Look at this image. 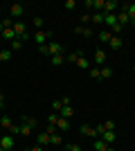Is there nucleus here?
<instances>
[{
    "instance_id": "6",
    "label": "nucleus",
    "mask_w": 135,
    "mask_h": 151,
    "mask_svg": "<svg viewBox=\"0 0 135 151\" xmlns=\"http://www.w3.org/2000/svg\"><path fill=\"white\" fill-rule=\"evenodd\" d=\"M115 16H117V23H119V25H129V23H131V18H129V14H126V12H124V9H117V14H115Z\"/></svg>"
},
{
    "instance_id": "25",
    "label": "nucleus",
    "mask_w": 135,
    "mask_h": 151,
    "mask_svg": "<svg viewBox=\"0 0 135 151\" xmlns=\"http://www.w3.org/2000/svg\"><path fill=\"white\" fill-rule=\"evenodd\" d=\"M110 47H113V50H119V47H122V38H119V36H113V38H110Z\"/></svg>"
},
{
    "instance_id": "12",
    "label": "nucleus",
    "mask_w": 135,
    "mask_h": 151,
    "mask_svg": "<svg viewBox=\"0 0 135 151\" xmlns=\"http://www.w3.org/2000/svg\"><path fill=\"white\" fill-rule=\"evenodd\" d=\"M50 133L45 131V133H39V135H36V142H39V147H45V145H50Z\"/></svg>"
},
{
    "instance_id": "5",
    "label": "nucleus",
    "mask_w": 135,
    "mask_h": 151,
    "mask_svg": "<svg viewBox=\"0 0 135 151\" xmlns=\"http://www.w3.org/2000/svg\"><path fill=\"white\" fill-rule=\"evenodd\" d=\"M23 14H25V7H23V5H18V2L9 7V18H11V20H14V18H20Z\"/></svg>"
},
{
    "instance_id": "45",
    "label": "nucleus",
    "mask_w": 135,
    "mask_h": 151,
    "mask_svg": "<svg viewBox=\"0 0 135 151\" xmlns=\"http://www.w3.org/2000/svg\"><path fill=\"white\" fill-rule=\"evenodd\" d=\"M0 151H2V147H0Z\"/></svg>"
},
{
    "instance_id": "4",
    "label": "nucleus",
    "mask_w": 135,
    "mask_h": 151,
    "mask_svg": "<svg viewBox=\"0 0 135 151\" xmlns=\"http://www.w3.org/2000/svg\"><path fill=\"white\" fill-rule=\"evenodd\" d=\"M0 147L7 151H14V135L11 133H5V135H0Z\"/></svg>"
},
{
    "instance_id": "32",
    "label": "nucleus",
    "mask_w": 135,
    "mask_h": 151,
    "mask_svg": "<svg viewBox=\"0 0 135 151\" xmlns=\"http://www.w3.org/2000/svg\"><path fill=\"white\" fill-rule=\"evenodd\" d=\"M47 122H50V126H56V122H59V113L47 115Z\"/></svg>"
},
{
    "instance_id": "18",
    "label": "nucleus",
    "mask_w": 135,
    "mask_h": 151,
    "mask_svg": "<svg viewBox=\"0 0 135 151\" xmlns=\"http://www.w3.org/2000/svg\"><path fill=\"white\" fill-rule=\"evenodd\" d=\"M110 38H113L110 29H101L99 32V41H101V43H110Z\"/></svg>"
},
{
    "instance_id": "9",
    "label": "nucleus",
    "mask_w": 135,
    "mask_h": 151,
    "mask_svg": "<svg viewBox=\"0 0 135 151\" xmlns=\"http://www.w3.org/2000/svg\"><path fill=\"white\" fill-rule=\"evenodd\" d=\"M104 25L113 29V27L117 25V16H115V14H104Z\"/></svg>"
},
{
    "instance_id": "10",
    "label": "nucleus",
    "mask_w": 135,
    "mask_h": 151,
    "mask_svg": "<svg viewBox=\"0 0 135 151\" xmlns=\"http://www.w3.org/2000/svg\"><path fill=\"white\" fill-rule=\"evenodd\" d=\"M79 131H81V135H86V138H95V135H97V129H95V126H88V124H84Z\"/></svg>"
},
{
    "instance_id": "22",
    "label": "nucleus",
    "mask_w": 135,
    "mask_h": 151,
    "mask_svg": "<svg viewBox=\"0 0 135 151\" xmlns=\"http://www.w3.org/2000/svg\"><path fill=\"white\" fill-rule=\"evenodd\" d=\"M74 32H77V34H81V36H86V38H90V36H92V29H90V27H81V25H79Z\"/></svg>"
},
{
    "instance_id": "19",
    "label": "nucleus",
    "mask_w": 135,
    "mask_h": 151,
    "mask_svg": "<svg viewBox=\"0 0 135 151\" xmlns=\"http://www.w3.org/2000/svg\"><path fill=\"white\" fill-rule=\"evenodd\" d=\"M50 63H52V65H61V63H65V54H54V57H50Z\"/></svg>"
},
{
    "instance_id": "40",
    "label": "nucleus",
    "mask_w": 135,
    "mask_h": 151,
    "mask_svg": "<svg viewBox=\"0 0 135 151\" xmlns=\"http://www.w3.org/2000/svg\"><path fill=\"white\" fill-rule=\"evenodd\" d=\"M61 101H63V106H72V104H70V97H61Z\"/></svg>"
},
{
    "instance_id": "17",
    "label": "nucleus",
    "mask_w": 135,
    "mask_h": 151,
    "mask_svg": "<svg viewBox=\"0 0 135 151\" xmlns=\"http://www.w3.org/2000/svg\"><path fill=\"white\" fill-rule=\"evenodd\" d=\"M0 126H2V129H7V131H9V129H11V117H9V115H0Z\"/></svg>"
},
{
    "instance_id": "1",
    "label": "nucleus",
    "mask_w": 135,
    "mask_h": 151,
    "mask_svg": "<svg viewBox=\"0 0 135 151\" xmlns=\"http://www.w3.org/2000/svg\"><path fill=\"white\" fill-rule=\"evenodd\" d=\"M39 50H41V54H45V57H54V54H65V52H63V45H61V43H50V45L45 43V45H41Z\"/></svg>"
},
{
    "instance_id": "46",
    "label": "nucleus",
    "mask_w": 135,
    "mask_h": 151,
    "mask_svg": "<svg viewBox=\"0 0 135 151\" xmlns=\"http://www.w3.org/2000/svg\"><path fill=\"white\" fill-rule=\"evenodd\" d=\"M65 151H68V149H65Z\"/></svg>"
},
{
    "instance_id": "29",
    "label": "nucleus",
    "mask_w": 135,
    "mask_h": 151,
    "mask_svg": "<svg viewBox=\"0 0 135 151\" xmlns=\"http://www.w3.org/2000/svg\"><path fill=\"white\" fill-rule=\"evenodd\" d=\"M61 108H63V101H61V99L52 101V111H54V113H61Z\"/></svg>"
},
{
    "instance_id": "27",
    "label": "nucleus",
    "mask_w": 135,
    "mask_h": 151,
    "mask_svg": "<svg viewBox=\"0 0 135 151\" xmlns=\"http://www.w3.org/2000/svg\"><path fill=\"white\" fill-rule=\"evenodd\" d=\"M32 25H34V27H36V29H39V32H41V29H43V25H45V20H43V18H41V16H36V18H34V20H32Z\"/></svg>"
},
{
    "instance_id": "34",
    "label": "nucleus",
    "mask_w": 135,
    "mask_h": 151,
    "mask_svg": "<svg viewBox=\"0 0 135 151\" xmlns=\"http://www.w3.org/2000/svg\"><path fill=\"white\" fill-rule=\"evenodd\" d=\"M20 47H23V41H18V38H16V41H11V52H18Z\"/></svg>"
},
{
    "instance_id": "20",
    "label": "nucleus",
    "mask_w": 135,
    "mask_h": 151,
    "mask_svg": "<svg viewBox=\"0 0 135 151\" xmlns=\"http://www.w3.org/2000/svg\"><path fill=\"white\" fill-rule=\"evenodd\" d=\"M59 115H61V117H68V120H70L72 115H74V108H72V106H63Z\"/></svg>"
},
{
    "instance_id": "3",
    "label": "nucleus",
    "mask_w": 135,
    "mask_h": 151,
    "mask_svg": "<svg viewBox=\"0 0 135 151\" xmlns=\"http://www.w3.org/2000/svg\"><path fill=\"white\" fill-rule=\"evenodd\" d=\"M50 38H52V29H41V32L34 34V43H39V47H41V45H45V41H50Z\"/></svg>"
},
{
    "instance_id": "15",
    "label": "nucleus",
    "mask_w": 135,
    "mask_h": 151,
    "mask_svg": "<svg viewBox=\"0 0 135 151\" xmlns=\"http://www.w3.org/2000/svg\"><path fill=\"white\" fill-rule=\"evenodd\" d=\"M108 77H113V68L101 65V68H99V81H101V79H108Z\"/></svg>"
},
{
    "instance_id": "14",
    "label": "nucleus",
    "mask_w": 135,
    "mask_h": 151,
    "mask_svg": "<svg viewBox=\"0 0 135 151\" xmlns=\"http://www.w3.org/2000/svg\"><path fill=\"white\" fill-rule=\"evenodd\" d=\"M79 57H84V52H81V50H77V52H68V54H65V61L77 63V61H79Z\"/></svg>"
},
{
    "instance_id": "38",
    "label": "nucleus",
    "mask_w": 135,
    "mask_h": 151,
    "mask_svg": "<svg viewBox=\"0 0 135 151\" xmlns=\"http://www.w3.org/2000/svg\"><path fill=\"white\" fill-rule=\"evenodd\" d=\"M2 27H5V29H7V27H14V20L9 18V16H7V18L2 20Z\"/></svg>"
},
{
    "instance_id": "42",
    "label": "nucleus",
    "mask_w": 135,
    "mask_h": 151,
    "mask_svg": "<svg viewBox=\"0 0 135 151\" xmlns=\"http://www.w3.org/2000/svg\"><path fill=\"white\" fill-rule=\"evenodd\" d=\"M32 151H43V147H39V145H36V147H32Z\"/></svg>"
},
{
    "instance_id": "39",
    "label": "nucleus",
    "mask_w": 135,
    "mask_h": 151,
    "mask_svg": "<svg viewBox=\"0 0 135 151\" xmlns=\"http://www.w3.org/2000/svg\"><path fill=\"white\" fill-rule=\"evenodd\" d=\"M68 151H84L79 145H68Z\"/></svg>"
},
{
    "instance_id": "2",
    "label": "nucleus",
    "mask_w": 135,
    "mask_h": 151,
    "mask_svg": "<svg viewBox=\"0 0 135 151\" xmlns=\"http://www.w3.org/2000/svg\"><path fill=\"white\" fill-rule=\"evenodd\" d=\"M14 34H16L18 41H29V38H32V34H27L25 23H23V20H16V23H14Z\"/></svg>"
},
{
    "instance_id": "7",
    "label": "nucleus",
    "mask_w": 135,
    "mask_h": 151,
    "mask_svg": "<svg viewBox=\"0 0 135 151\" xmlns=\"http://www.w3.org/2000/svg\"><path fill=\"white\" fill-rule=\"evenodd\" d=\"M56 131H70V120H68V117H61V115H59V122H56Z\"/></svg>"
},
{
    "instance_id": "44",
    "label": "nucleus",
    "mask_w": 135,
    "mask_h": 151,
    "mask_svg": "<svg viewBox=\"0 0 135 151\" xmlns=\"http://www.w3.org/2000/svg\"><path fill=\"white\" fill-rule=\"evenodd\" d=\"M2 32H5V27H2V20H0V34H2Z\"/></svg>"
},
{
    "instance_id": "24",
    "label": "nucleus",
    "mask_w": 135,
    "mask_h": 151,
    "mask_svg": "<svg viewBox=\"0 0 135 151\" xmlns=\"http://www.w3.org/2000/svg\"><path fill=\"white\" fill-rule=\"evenodd\" d=\"M77 68H81V70H90V61L86 57H79V61H77Z\"/></svg>"
},
{
    "instance_id": "31",
    "label": "nucleus",
    "mask_w": 135,
    "mask_h": 151,
    "mask_svg": "<svg viewBox=\"0 0 135 151\" xmlns=\"http://www.w3.org/2000/svg\"><path fill=\"white\" fill-rule=\"evenodd\" d=\"M9 59H11V50H0V63L9 61Z\"/></svg>"
},
{
    "instance_id": "30",
    "label": "nucleus",
    "mask_w": 135,
    "mask_h": 151,
    "mask_svg": "<svg viewBox=\"0 0 135 151\" xmlns=\"http://www.w3.org/2000/svg\"><path fill=\"white\" fill-rule=\"evenodd\" d=\"M101 126H104V131H115V122H113V120L101 122Z\"/></svg>"
},
{
    "instance_id": "43",
    "label": "nucleus",
    "mask_w": 135,
    "mask_h": 151,
    "mask_svg": "<svg viewBox=\"0 0 135 151\" xmlns=\"http://www.w3.org/2000/svg\"><path fill=\"white\" fill-rule=\"evenodd\" d=\"M106 151H115V147H113V145H108V147H106Z\"/></svg>"
},
{
    "instance_id": "28",
    "label": "nucleus",
    "mask_w": 135,
    "mask_h": 151,
    "mask_svg": "<svg viewBox=\"0 0 135 151\" xmlns=\"http://www.w3.org/2000/svg\"><path fill=\"white\" fill-rule=\"evenodd\" d=\"M92 147H95L97 151H106V147H108V145H106L104 140H95V142H92Z\"/></svg>"
},
{
    "instance_id": "8",
    "label": "nucleus",
    "mask_w": 135,
    "mask_h": 151,
    "mask_svg": "<svg viewBox=\"0 0 135 151\" xmlns=\"http://www.w3.org/2000/svg\"><path fill=\"white\" fill-rule=\"evenodd\" d=\"M119 7H122L126 14H129L131 23H135V2H126V5H119Z\"/></svg>"
},
{
    "instance_id": "13",
    "label": "nucleus",
    "mask_w": 135,
    "mask_h": 151,
    "mask_svg": "<svg viewBox=\"0 0 135 151\" xmlns=\"http://www.w3.org/2000/svg\"><path fill=\"white\" fill-rule=\"evenodd\" d=\"M95 63L99 65V68L106 63V52H104V50H95Z\"/></svg>"
},
{
    "instance_id": "23",
    "label": "nucleus",
    "mask_w": 135,
    "mask_h": 151,
    "mask_svg": "<svg viewBox=\"0 0 135 151\" xmlns=\"http://www.w3.org/2000/svg\"><path fill=\"white\" fill-rule=\"evenodd\" d=\"M90 23H95V25H101V23H104V14H101V12L92 14V16H90Z\"/></svg>"
},
{
    "instance_id": "37",
    "label": "nucleus",
    "mask_w": 135,
    "mask_h": 151,
    "mask_svg": "<svg viewBox=\"0 0 135 151\" xmlns=\"http://www.w3.org/2000/svg\"><path fill=\"white\" fill-rule=\"evenodd\" d=\"M74 7H77V2H74V0H65V9H68V12H72Z\"/></svg>"
},
{
    "instance_id": "11",
    "label": "nucleus",
    "mask_w": 135,
    "mask_h": 151,
    "mask_svg": "<svg viewBox=\"0 0 135 151\" xmlns=\"http://www.w3.org/2000/svg\"><path fill=\"white\" fill-rule=\"evenodd\" d=\"M101 140L106 142V145H113V142L117 140V135H115V131H104L101 133Z\"/></svg>"
},
{
    "instance_id": "16",
    "label": "nucleus",
    "mask_w": 135,
    "mask_h": 151,
    "mask_svg": "<svg viewBox=\"0 0 135 151\" xmlns=\"http://www.w3.org/2000/svg\"><path fill=\"white\" fill-rule=\"evenodd\" d=\"M0 36L5 38V41H9V43H11V41H16V34H14V27H7V29L2 32Z\"/></svg>"
},
{
    "instance_id": "36",
    "label": "nucleus",
    "mask_w": 135,
    "mask_h": 151,
    "mask_svg": "<svg viewBox=\"0 0 135 151\" xmlns=\"http://www.w3.org/2000/svg\"><path fill=\"white\" fill-rule=\"evenodd\" d=\"M20 135H32V129L25 124H20Z\"/></svg>"
},
{
    "instance_id": "41",
    "label": "nucleus",
    "mask_w": 135,
    "mask_h": 151,
    "mask_svg": "<svg viewBox=\"0 0 135 151\" xmlns=\"http://www.w3.org/2000/svg\"><path fill=\"white\" fill-rule=\"evenodd\" d=\"M2 108H5V95L0 93V111H2Z\"/></svg>"
},
{
    "instance_id": "26",
    "label": "nucleus",
    "mask_w": 135,
    "mask_h": 151,
    "mask_svg": "<svg viewBox=\"0 0 135 151\" xmlns=\"http://www.w3.org/2000/svg\"><path fill=\"white\" fill-rule=\"evenodd\" d=\"M61 142H63V138H61V135H59V133H52V138H50V145L59 147V145H61Z\"/></svg>"
},
{
    "instance_id": "35",
    "label": "nucleus",
    "mask_w": 135,
    "mask_h": 151,
    "mask_svg": "<svg viewBox=\"0 0 135 151\" xmlns=\"http://www.w3.org/2000/svg\"><path fill=\"white\" fill-rule=\"evenodd\" d=\"M104 2H106V0H95V7H92V9H97V12L104 14Z\"/></svg>"
},
{
    "instance_id": "33",
    "label": "nucleus",
    "mask_w": 135,
    "mask_h": 151,
    "mask_svg": "<svg viewBox=\"0 0 135 151\" xmlns=\"http://www.w3.org/2000/svg\"><path fill=\"white\" fill-rule=\"evenodd\" d=\"M88 72H90V77H92V79H97V81H99V65H95V68H90Z\"/></svg>"
},
{
    "instance_id": "21",
    "label": "nucleus",
    "mask_w": 135,
    "mask_h": 151,
    "mask_svg": "<svg viewBox=\"0 0 135 151\" xmlns=\"http://www.w3.org/2000/svg\"><path fill=\"white\" fill-rule=\"evenodd\" d=\"M23 124L29 126V129H34V126H36V117H32V115H23Z\"/></svg>"
}]
</instances>
